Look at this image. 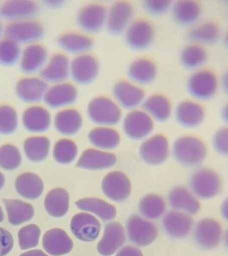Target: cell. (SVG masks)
Instances as JSON below:
<instances>
[{
  "instance_id": "23",
  "label": "cell",
  "mask_w": 228,
  "mask_h": 256,
  "mask_svg": "<svg viewBox=\"0 0 228 256\" xmlns=\"http://www.w3.org/2000/svg\"><path fill=\"white\" fill-rule=\"evenodd\" d=\"M48 59V50L44 46L38 43L26 46L20 56V70L27 74L40 72Z\"/></svg>"
},
{
  "instance_id": "51",
  "label": "cell",
  "mask_w": 228,
  "mask_h": 256,
  "mask_svg": "<svg viewBox=\"0 0 228 256\" xmlns=\"http://www.w3.org/2000/svg\"><path fill=\"white\" fill-rule=\"evenodd\" d=\"M116 256H144L138 248L126 246L118 252Z\"/></svg>"
},
{
  "instance_id": "48",
  "label": "cell",
  "mask_w": 228,
  "mask_h": 256,
  "mask_svg": "<svg viewBox=\"0 0 228 256\" xmlns=\"http://www.w3.org/2000/svg\"><path fill=\"white\" fill-rule=\"evenodd\" d=\"M211 144L217 154L228 156V126L215 131L211 138Z\"/></svg>"
},
{
  "instance_id": "16",
  "label": "cell",
  "mask_w": 228,
  "mask_h": 256,
  "mask_svg": "<svg viewBox=\"0 0 228 256\" xmlns=\"http://www.w3.org/2000/svg\"><path fill=\"white\" fill-rule=\"evenodd\" d=\"M48 86L40 76H27L18 80L16 94L21 102L33 106L44 100Z\"/></svg>"
},
{
  "instance_id": "55",
  "label": "cell",
  "mask_w": 228,
  "mask_h": 256,
  "mask_svg": "<svg viewBox=\"0 0 228 256\" xmlns=\"http://www.w3.org/2000/svg\"><path fill=\"white\" fill-rule=\"evenodd\" d=\"M221 116L223 122L228 126V102L223 106L221 112Z\"/></svg>"
},
{
  "instance_id": "58",
  "label": "cell",
  "mask_w": 228,
  "mask_h": 256,
  "mask_svg": "<svg viewBox=\"0 0 228 256\" xmlns=\"http://www.w3.org/2000/svg\"><path fill=\"white\" fill-rule=\"evenodd\" d=\"M6 182V178L4 175L2 174L1 172H0V190L3 188L4 185H5Z\"/></svg>"
},
{
  "instance_id": "17",
  "label": "cell",
  "mask_w": 228,
  "mask_h": 256,
  "mask_svg": "<svg viewBox=\"0 0 228 256\" xmlns=\"http://www.w3.org/2000/svg\"><path fill=\"white\" fill-rule=\"evenodd\" d=\"M70 62L69 58L65 54H54L40 72V76L48 84L66 82L70 76Z\"/></svg>"
},
{
  "instance_id": "20",
  "label": "cell",
  "mask_w": 228,
  "mask_h": 256,
  "mask_svg": "<svg viewBox=\"0 0 228 256\" xmlns=\"http://www.w3.org/2000/svg\"><path fill=\"white\" fill-rule=\"evenodd\" d=\"M39 10V6L35 2L12 0L0 6V18L10 22L33 20Z\"/></svg>"
},
{
  "instance_id": "43",
  "label": "cell",
  "mask_w": 228,
  "mask_h": 256,
  "mask_svg": "<svg viewBox=\"0 0 228 256\" xmlns=\"http://www.w3.org/2000/svg\"><path fill=\"white\" fill-rule=\"evenodd\" d=\"M78 149L74 141L69 138H62L54 144L53 156L58 163L69 164L75 160Z\"/></svg>"
},
{
  "instance_id": "29",
  "label": "cell",
  "mask_w": 228,
  "mask_h": 256,
  "mask_svg": "<svg viewBox=\"0 0 228 256\" xmlns=\"http://www.w3.org/2000/svg\"><path fill=\"white\" fill-rule=\"evenodd\" d=\"M54 126L60 134L64 136H73L82 128V114L78 110L72 108L60 110L54 116Z\"/></svg>"
},
{
  "instance_id": "52",
  "label": "cell",
  "mask_w": 228,
  "mask_h": 256,
  "mask_svg": "<svg viewBox=\"0 0 228 256\" xmlns=\"http://www.w3.org/2000/svg\"><path fill=\"white\" fill-rule=\"evenodd\" d=\"M219 213H220L221 218L228 223V196L221 202L220 208H219Z\"/></svg>"
},
{
  "instance_id": "11",
  "label": "cell",
  "mask_w": 228,
  "mask_h": 256,
  "mask_svg": "<svg viewBox=\"0 0 228 256\" xmlns=\"http://www.w3.org/2000/svg\"><path fill=\"white\" fill-rule=\"evenodd\" d=\"M78 96V92L76 86L66 82L48 86L43 102L48 108L63 110L75 104Z\"/></svg>"
},
{
  "instance_id": "49",
  "label": "cell",
  "mask_w": 228,
  "mask_h": 256,
  "mask_svg": "<svg viewBox=\"0 0 228 256\" xmlns=\"http://www.w3.org/2000/svg\"><path fill=\"white\" fill-rule=\"evenodd\" d=\"M171 2L166 0H148L144 2V7L148 13L159 16L165 14L170 8Z\"/></svg>"
},
{
  "instance_id": "18",
  "label": "cell",
  "mask_w": 228,
  "mask_h": 256,
  "mask_svg": "<svg viewBox=\"0 0 228 256\" xmlns=\"http://www.w3.org/2000/svg\"><path fill=\"white\" fill-rule=\"evenodd\" d=\"M107 12L106 8L100 4H88L79 10L77 23L84 32L96 33L106 26Z\"/></svg>"
},
{
  "instance_id": "14",
  "label": "cell",
  "mask_w": 228,
  "mask_h": 256,
  "mask_svg": "<svg viewBox=\"0 0 228 256\" xmlns=\"http://www.w3.org/2000/svg\"><path fill=\"white\" fill-rule=\"evenodd\" d=\"M134 13V8L128 2H115L107 12V30L113 35L123 33L132 23Z\"/></svg>"
},
{
  "instance_id": "28",
  "label": "cell",
  "mask_w": 228,
  "mask_h": 256,
  "mask_svg": "<svg viewBox=\"0 0 228 256\" xmlns=\"http://www.w3.org/2000/svg\"><path fill=\"white\" fill-rule=\"evenodd\" d=\"M46 252L53 256H60L70 253L74 247L73 241L64 230L53 228L46 232L42 240Z\"/></svg>"
},
{
  "instance_id": "61",
  "label": "cell",
  "mask_w": 228,
  "mask_h": 256,
  "mask_svg": "<svg viewBox=\"0 0 228 256\" xmlns=\"http://www.w3.org/2000/svg\"><path fill=\"white\" fill-rule=\"evenodd\" d=\"M4 28L3 27V26H2V24L0 23V40L2 39V34H4Z\"/></svg>"
},
{
  "instance_id": "22",
  "label": "cell",
  "mask_w": 228,
  "mask_h": 256,
  "mask_svg": "<svg viewBox=\"0 0 228 256\" xmlns=\"http://www.w3.org/2000/svg\"><path fill=\"white\" fill-rule=\"evenodd\" d=\"M70 229L77 238L86 242H90L98 238L101 230V224L91 214L80 212L72 218Z\"/></svg>"
},
{
  "instance_id": "7",
  "label": "cell",
  "mask_w": 228,
  "mask_h": 256,
  "mask_svg": "<svg viewBox=\"0 0 228 256\" xmlns=\"http://www.w3.org/2000/svg\"><path fill=\"white\" fill-rule=\"evenodd\" d=\"M126 230L130 240L141 247L150 245L158 236L156 225L138 214L129 217Z\"/></svg>"
},
{
  "instance_id": "3",
  "label": "cell",
  "mask_w": 228,
  "mask_h": 256,
  "mask_svg": "<svg viewBox=\"0 0 228 256\" xmlns=\"http://www.w3.org/2000/svg\"><path fill=\"white\" fill-rule=\"evenodd\" d=\"M87 114L91 122L100 126H116L122 118L121 108L107 96H96L88 104Z\"/></svg>"
},
{
  "instance_id": "1",
  "label": "cell",
  "mask_w": 228,
  "mask_h": 256,
  "mask_svg": "<svg viewBox=\"0 0 228 256\" xmlns=\"http://www.w3.org/2000/svg\"><path fill=\"white\" fill-rule=\"evenodd\" d=\"M172 153L175 160L182 166L198 168L206 159L207 148L202 139L184 135L174 141Z\"/></svg>"
},
{
  "instance_id": "38",
  "label": "cell",
  "mask_w": 228,
  "mask_h": 256,
  "mask_svg": "<svg viewBox=\"0 0 228 256\" xmlns=\"http://www.w3.org/2000/svg\"><path fill=\"white\" fill-rule=\"evenodd\" d=\"M75 204L81 210L94 214L104 221L112 220L116 216L117 210L114 206L97 198L80 199Z\"/></svg>"
},
{
  "instance_id": "2",
  "label": "cell",
  "mask_w": 228,
  "mask_h": 256,
  "mask_svg": "<svg viewBox=\"0 0 228 256\" xmlns=\"http://www.w3.org/2000/svg\"><path fill=\"white\" fill-rule=\"evenodd\" d=\"M189 189L197 198L209 200L219 195L222 190V179L214 169L199 166L189 178Z\"/></svg>"
},
{
  "instance_id": "39",
  "label": "cell",
  "mask_w": 228,
  "mask_h": 256,
  "mask_svg": "<svg viewBox=\"0 0 228 256\" xmlns=\"http://www.w3.org/2000/svg\"><path fill=\"white\" fill-rule=\"evenodd\" d=\"M8 222L12 225L18 226L31 220L34 216L33 206L15 199H4Z\"/></svg>"
},
{
  "instance_id": "19",
  "label": "cell",
  "mask_w": 228,
  "mask_h": 256,
  "mask_svg": "<svg viewBox=\"0 0 228 256\" xmlns=\"http://www.w3.org/2000/svg\"><path fill=\"white\" fill-rule=\"evenodd\" d=\"M174 114L177 124L186 128H198L203 124L205 118L202 104L194 100L179 102L175 108Z\"/></svg>"
},
{
  "instance_id": "13",
  "label": "cell",
  "mask_w": 228,
  "mask_h": 256,
  "mask_svg": "<svg viewBox=\"0 0 228 256\" xmlns=\"http://www.w3.org/2000/svg\"><path fill=\"white\" fill-rule=\"evenodd\" d=\"M154 34V29L150 22L138 20L132 22L125 31V40L132 50L142 51L152 44Z\"/></svg>"
},
{
  "instance_id": "54",
  "label": "cell",
  "mask_w": 228,
  "mask_h": 256,
  "mask_svg": "<svg viewBox=\"0 0 228 256\" xmlns=\"http://www.w3.org/2000/svg\"><path fill=\"white\" fill-rule=\"evenodd\" d=\"M20 256H49L44 253L43 251L40 250H30L26 252L25 253L22 254Z\"/></svg>"
},
{
  "instance_id": "34",
  "label": "cell",
  "mask_w": 228,
  "mask_h": 256,
  "mask_svg": "<svg viewBox=\"0 0 228 256\" xmlns=\"http://www.w3.org/2000/svg\"><path fill=\"white\" fill-rule=\"evenodd\" d=\"M16 190L21 196L28 200H36L44 192L43 180L35 173L26 172L16 179Z\"/></svg>"
},
{
  "instance_id": "53",
  "label": "cell",
  "mask_w": 228,
  "mask_h": 256,
  "mask_svg": "<svg viewBox=\"0 0 228 256\" xmlns=\"http://www.w3.org/2000/svg\"><path fill=\"white\" fill-rule=\"evenodd\" d=\"M219 82H220V86L223 92L228 96V70L221 76Z\"/></svg>"
},
{
  "instance_id": "57",
  "label": "cell",
  "mask_w": 228,
  "mask_h": 256,
  "mask_svg": "<svg viewBox=\"0 0 228 256\" xmlns=\"http://www.w3.org/2000/svg\"><path fill=\"white\" fill-rule=\"evenodd\" d=\"M222 242L228 250V227L223 231Z\"/></svg>"
},
{
  "instance_id": "10",
  "label": "cell",
  "mask_w": 228,
  "mask_h": 256,
  "mask_svg": "<svg viewBox=\"0 0 228 256\" xmlns=\"http://www.w3.org/2000/svg\"><path fill=\"white\" fill-rule=\"evenodd\" d=\"M170 153L168 140L164 135L156 134L149 137L140 147L141 158L149 165L163 164Z\"/></svg>"
},
{
  "instance_id": "5",
  "label": "cell",
  "mask_w": 228,
  "mask_h": 256,
  "mask_svg": "<svg viewBox=\"0 0 228 256\" xmlns=\"http://www.w3.org/2000/svg\"><path fill=\"white\" fill-rule=\"evenodd\" d=\"M223 230L216 219L205 217L194 223L192 230L195 244L203 250H211L222 242Z\"/></svg>"
},
{
  "instance_id": "37",
  "label": "cell",
  "mask_w": 228,
  "mask_h": 256,
  "mask_svg": "<svg viewBox=\"0 0 228 256\" xmlns=\"http://www.w3.org/2000/svg\"><path fill=\"white\" fill-rule=\"evenodd\" d=\"M88 140L99 150H109L117 148L120 142L118 131L110 126H98L89 132Z\"/></svg>"
},
{
  "instance_id": "36",
  "label": "cell",
  "mask_w": 228,
  "mask_h": 256,
  "mask_svg": "<svg viewBox=\"0 0 228 256\" xmlns=\"http://www.w3.org/2000/svg\"><path fill=\"white\" fill-rule=\"evenodd\" d=\"M44 206L46 212L51 216H64L69 210V193L62 188H56L50 190L44 200Z\"/></svg>"
},
{
  "instance_id": "59",
  "label": "cell",
  "mask_w": 228,
  "mask_h": 256,
  "mask_svg": "<svg viewBox=\"0 0 228 256\" xmlns=\"http://www.w3.org/2000/svg\"><path fill=\"white\" fill-rule=\"evenodd\" d=\"M4 219V214L3 210H2V207L0 206V222H3Z\"/></svg>"
},
{
  "instance_id": "47",
  "label": "cell",
  "mask_w": 228,
  "mask_h": 256,
  "mask_svg": "<svg viewBox=\"0 0 228 256\" xmlns=\"http://www.w3.org/2000/svg\"><path fill=\"white\" fill-rule=\"evenodd\" d=\"M41 230L38 226L29 224L22 228L18 232V242L22 250L34 248L39 244Z\"/></svg>"
},
{
  "instance_id": "6",
  "label": "cell",
  "mask_w": 228,
  "mask_h": 256,
  "mask_svg": "<svg viewBox=\"0 0 228 256\" xmlns=\"http://www.w3.org/2000/svg\"><path fill=\"white\" fill-rule=\"evenodd\" d=\"M4 36L20 45L36 44L43 38L45 30L43 25L34 20L10 22L4 28Z\"/></svg>"
},
{
  "instance_id": "46",
  "label": "cell",
  "mask_w": 228,
  "mask_h": 256,
  "mask_svg": "<svg viewBox=\"0 0 228 256\" xmlns=\"http://www.w3.org/2000/svg\"><path fill=\"white\" fill-rule=\"evenodd\" d=\"M19 124L18 112L8 104L0 106V134L10 135L17 130Z\"/></svg>"
},
{
  "instance_id": "8",
  "label": "cell",
  "mask_w": 228,
  "mask_h": 256,
  "mask_svg": "<svg viewBox=\"0 0 228 256\" xmlns=\"http://www.w3.org/2000/svg\"><path fill=\"white\" fill-rule=\"evenodd\" d=\"M123 130L129 138L135 140L146 138L154 128L153 120L144 110H130L123 120Z\"/></svg>"
},
{
  "instance_id": "21",
  "label": "cell",
  "mask_w": 228,
  "mask_h": 256,
  "mask_svg": "<svg viewBox=\"0 0 228 256\" xmlns=\"http://www.w3.org/2000/svg\"><path fill=\"white\" fill-rule=\"evenodd\" d=\"M162 225L165 233L169 236L181 239L192 232L194 221L192 216L172 210L165 214Z\"/></svg>"
},
{
  "instance_id": "30",
  "label": "cell",
  "mask_w": 228,
  "mask_h": 256,
  "mask_svg": "<svg viewBox=\"0 0 228 256\" xmlns=\"http://www.w3.org/2000/svg\"><path fill=\"white\" fill-rule=\"evenodd\" d=\"M172 16L177 24L193 26L198 23L202 10L198 2L190 0L177 1L173 4Z\"/></svg>"
},
{
  "instance_id": "9",
  "label": "cell",
  "mask_w": 228,
  "mask_h": 256,
  "mask_svg": "<svg viewBox=\"0 0 228 256\" xmlns=\"http://www.w3.org/2000/svg\"><path fill=\"white\" fill-rule=\"evenodd\" d=\"M100 72V64L94 56L88 54L76 56L70 62V76L82 86L92 84Z\"/></svg>"
},
{
  "instance_id": "12",
  "label": "cell",
  "mask_w": 228,
  "mask_h": 256,
  "mask_svg": "<svg viewBox=\"0 0 228 256\" xmlns=\"http://www.w3.org/2000/svg\"><path fill=\"white\" fill-rule=\"evenodd\" d=\"M115 102L127 110H138L145 100V92L140 86L128 80H120L113 88Z\"/></svg>"
},
{
  "instance_id": "4",
  "label": "cell",
  "mask_w": 228,
  "mask_h": 256,
  "mask_svg": "<svg viewBox=\"0 0 228 256\" xmlns=\"http://www.w3.org/2000/svg\"><path fill=\"white\" fill-rule=\"evenodd\" d=\"M219 86L220 82L216 74L207 68L193 70L187 78V92L193 100L199 102L213 98Z\"/></svg>"
},
{
  "instance_id": "60",
  "label": "cell",
  "mask_w": 228,
  "mask_h": 256,
  "mask_svg": "<svg viewBox=\"0 0 228 256\" xmlns=\"http://www.w3.org/2000/svg\"><path fill=\"white\" fill-rule=\"evenodd\" d=\"M224 43L225 46H226L227 49H228V32L226 34H225V35L224 36Z\"/></svg>"
},
{
  "instance_id": "56",
  "label": "cell",
  "mask_w": 228,
  "mask_h": 256,
  "mask_svg": "<svg viewBox=\"0 0 228 256\" xmlns=\"http://www.w3.org/2000/svg\"><path fill=\"white\" fill-rule=\"evenodd\" d=\"M46 5L48 7L52 8H56L60 7L63 4L62 1H46L45 2Z\"/></svg>"
},
{
  "instance_id": "25",
  "label": "cell",
  "mask_w": 228,
  "mask_h": 256,
  "mask_svg": "<svg viewBox=\"0 0 228 256\" xmlns=\"http://www.w3.org/2000/svg\"><path fill=\"white\" fill-rule=\"evenodd\" d=\"M22 122L28 132L39 134L46 132L50 128L52 118L47 108L33 104L24 110Z\"/></svg>"
},
{
  "instance_id": "32",
  "label": "cell",
  "mask_w": 228,
  "mask_h": 256,
  "mask_svg": "<svg viewBox=\"0 0 228 256\" xmlns=\"http://www.w3.org/2000/svg\"><path fill=\"white\" fill-rule=\"evenodd\" d=\"M221 32L218 26L214 22H199L193 26L189 32L188 38L191 43L205 46L215 44L220 38Z\"/></svg>"
},
{
  "instance_id": "41",
  "label": "cell",
  "mask_w": 228,
  "mask_h": 256,
  "mask_svg": "<svg viewBox=\"0 0 228 256\" xmlns=\"http://www.w3.org/2000/svg\"><path fill=\"white\" fill-rule=\"evenodd\" d=\"M179 59L184 68L193 70H199L206 63L207 51L203 46L191 43L181 50Z\"/></svg>"
},
{
  "instance_id": "50",
  "label": "cell",
  "mask_w": 228,
  "mask_h": 256,
  "mask_svg": "<svg viewBox=\"0 0 228 256\" xmlns=\"http://www.w3.org/2000/svg\"><path fill=\"white\" fill-rule=\"evenodd\" d=\"M13 236L10 232L0 227V256H6L14 247Z\"/></svg>"
},
{
  "instance_id": "40",
  "label": "cell",
  "mask_w": 228,
  "mask_h": 256,
  "mask_svg": "<svg viewBox=\"0 0 228 256\" xmlns=\"http://www.w3.org/2000/svg\"><path fill=\"white\" fill-rule=\"evenodd\" d=\"M50 146V139L44 136H34L26 139L24 142V151L30 161L40 162L48 158Z\"/></svg>"
},
{
  "instance_id": "45",
  "label": "cell",
  "mask_w": 228,
  "mask_h": 256,
  "mask_svg": "<svg viewBox=\"0 0 228 256\" xmlns=\"http://www.w3.org/2000/svg\"><path fill=\"white\" fill-rule=\"evenodd\" d=\"M22 155L15 145L6 144L0 147V168L4 170L13 171L22 164Z\"/></svg>"
},
{
  "instance_id": "24",
  "label": "cell",
  "mask_w": 228,
  "mask_h": 256,
  "mask_svg": "<svg viewBox=\"0 0 228 256\" xmlns=\"http://www.w3.org/2000/svg\"><path fill=\"white\" fill-rule=\"evenodd\" d=\"M200 200L189 188L183 186L173 187L169 191L168 201L173 210L187 214H197L201 209Z\"/></svg>"
},
{
  "instance_id": "42",
  "label": "cell",
  "mask_w": 228,
  "mask_h": 256,
  "mask_svg": "<svg viewBox=\"0 0 228 256\" xmlns=\"http://www.w3.org/2000/svg\"><path fill=\"white\" fill-rule=\"evenodd\" d=\"M166 204L161 196L149 194L144 196L139 203V211L147 219L159 218L165 213Z\"/></svg>"
},
{
  "instance_id": "31",
  "label": "cell",
  "mask_w": 228,
  "mask_h": 256,
  "mask_svg": "<svg viewBox=\"0 0 228 256\" xmlns=\"http://www.w3.org/2000/svg\"><path fill=\"white\" fill-rule=\"evenodd\" d=\"M58 46L66 53L79 56L87 54L93 47V40L88 36L70 32L58 38Z\"/></svg>"
},
{
  "instance_id": "15",
  "label": "cell",
  "mask_w": 228,
  "mask_h": 256,
  "mask_svg": "<svg viewBox=\"0 0 228 256\" xmlns=\"http://www.w3.org/2000/svg\"><path fill=\"white\" fill-rule=\"evenodd\" d=\"M102 189L105 196L111 200L122 202L126 200L131 193V182L124 172L113 171L103 179Z\"/></svg>"
},
{
  "instance_id": "27",
  "label": "cell",
  "mask_w": 228,
  "mask_h": 256,
  "mask_svg": "<svg viewBox=\"0 0 228 256\" xmlns=\"http://www.w3.org/2000/svg\"><path fill=\"white\" fill-rule=\"evenodd\" d=\"M117 162L116 155L96 148H89L81 155L77 162L78 168L89 170H100L114 166Z\"/></svg>"
},
{
  "instance_id": "26",
  "label": "cell",
  "mask_w": 228,
  "mask_h": 256,
  "mask_svg": "<svg viewBox=\"0 0 228 256\" xmlns=\"http://www.w3.org/2000/svg\"><path fill=\"white\" fill-rule=\"evenodd\" d=\"M126 239L124 226L120 223L112 222L105 226L104 235L99 242L97 249L102 256H112L124 244Z\"/></svg>"
},
{
  "instance_id": "33",
  "label": "cell",
  "mask_w": 228,
  "mask_h": 256,
  "mask_svg": "<svg viewBox=\"0 0 228 256\" xmlns=\"http://www.w3.org/2000/svg\"><path fill=\"white\" fill-rule=\"evenodd\" d=\"M142 106L143 110L153 120L158 122H166L172 114L171 102L161 94H153L145 98Z\"/></svg>"
},
{
  "instance_id": "44",
  "label": "cell",
  "mask_w": 228,
  "mask_h": 256,
  "mask_svg": "<svg viewBox=\"0 0 228 256\" xmlns=\"http://www.w3.org/2000/svg\"><path fill=\"white\" fill-rule=\"evenodd\" d=\"M22 50L20 44L7 38L0 40V66H11L19 62Z\"/></svg>"
},
{
  "instance_id": "35",
  "label": "cell",
  "mask_w": 228,
  "mask_h": 256,
  "mask_svg": "<svg viewBox=\"0 0 228 256\" xmlns=\"http://www.w3.org/2000/svg\"><path fill=\"white\" fill-rule=\"evenodd\" d=\"M128 74L134 84L142 86L150 84L156 78V66L150 60L141 58L130 64Z\"/></svg>"
}]
</instances>
